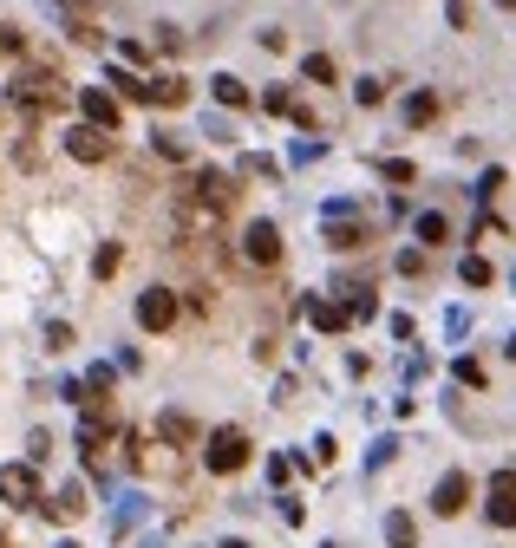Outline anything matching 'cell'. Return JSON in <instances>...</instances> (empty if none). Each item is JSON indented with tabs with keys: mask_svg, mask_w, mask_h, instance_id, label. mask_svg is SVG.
<instances>
[{
	"mask_svg": "<svg viewBox=\"0 0 516 548\" xmlns=\"http://www.w3.org/2000/svg\"><path fill=\"white\" fill-rule=\"evenodd\" d=\"M14 105H20V112L26 118H33V112H60V105H72V92H66V78L60 72H46V66H26V72H14Z\"/></svg>",
	"mask_w": 516,
	"mask_h": 548,
	"instance_id": "6da1fadb",
	"label": "cell"
},
{
	"mask_svg": "<svg viewBox=\"0 0 516 548\" xmlns=\"http://www.w3.org/2000/svg\"><path fill=\"white\" fill-rule=\"evenodd\" d=\"M0 503H7V509H40L46 503V483H40V470H33V463H0Z\"/></svg>",
	"mask_w": 516,
	"mask_h": 548,
	"instance_id": "7a4b0ae2",
	"label": "cell"
},
{
	"mask_svg": "<svg viewBox=\"0 0 516 548\" xmlns=\"http://www.w3.org/2000/svg\"><path fill=\"white\" fill-rule=\"evenodd\" d=\"M203 463H209L216 477H235L242 463H249V431H235V425L209 431V444H203Z\"/></svg>",
	"mask_w": 516,
	"mask_h": 548,
	"instance_id": "3957f363",
	"label": "cell"
},
{
	"mask_svg": "<svg viewBox=\"0 0 516 548\" xmlns=\"http://www.w3.org/2000/svg\"><path fill=\"white\" fill-rule=\"evenodd\" d=\"M177 314H183L177 288H144V294H138V326H144V333H170Z\"/></svg>",
	"mask_w": 516,
	"mask_h": 548,
	"instance_id": "277c9868",
	"label": "cell"
},
{
	"mask_svg": "<svg viewBox=\"0 0 516 548\" xmlns=\"http://www.w3.org/2000/svg\"><path fill=\"white\" fill-rule=\"evenodd\" d=\"M78 118L118 137V131H124V105H118L112 92H105V86H78Z\"/></svg>",
	"mask_w": 516,
	"mask_h": 548,
	"instance_id": "5b68a950",
	"label": "cell"
},
{
	"mask_svg": "<svg viewBox=\"0 0 516 548\" xmlns=\"http://www.w3.org/2000/svg\"><path fill=\"white\" fill-rule=\"evenodd\" d=\"M242 255H249V268H281V229L275 223H249Z\"/></svg>",
	"mask_w": 516,
	"mask_h": 548,
	"instance_id": "8992f818",
	"label": "cell"
},
{
	"mask_svg": "<svg viewBox=\"0 0 516 548\" xmlns=\"http://www.w3.org/2000/svg\"><path fill=\"white\" fill-rule=\"evenodd\" d=\"M66 157H78V163H105V157H112V131L72 124V131H66Z\"/></svg>",
	"mask_w": 516,
	"mask_h": 548,
	"instance_id": "52a82bcc",
	"label": "cell"
},
{
	"mask_svg": "<svg viewBox=\"0 0 516 548\" xmlns=\"http://www.w3.org/2000/svg\"><path fill=\"white\" fill-rule=\"evenodd\" d=\"M484 516H491L497 529H516V470L491 477V503H484Z\"/></svg>",
	"mask_w": 516,
	"mask_h": 548,
	"instance_id": "ba28073f",
	"label": "cell"
},
{
	"mask_svg": "<svg viewBox=\"0 0 516 548\" xmlns=\"http://www.w3.org/2000/svg\"><path fill=\"white\" fill-rule=\"evenodd\" d=\"M235 196H242V189H235V177H223V170H197V203H203L209 215H223Z\"/></svg>",
	"mask_w": 516,
	"mask_h": 548,
	"instance_id": "9c48e42d",
	"label": "cell"
},
{
	"mask_svg": "<svg viewBox=\"0 0 516 548\" xmlns=\"http://www.w3.org/2000/svg\"><path fill=\"white\" fill-rule=\"evenodd\" d=\"M86 509H92V489H86V483H66L52 503H40V516H52V523H78Z\"/></svg>",
	"mask_w": 516,
	"mask_h": 548,
	"instance_id": "30bf717a",
	"label": "cell"
},
{
	"mask_svg": "<svg viewBox=\"0 0 516 548\" xmlns=\"http://www.w3.org/2000/svg\"><path fill=\"white\" fill-rule=\"evenodd\" d=\"M465 503H471V477H465V470H445L438 489H431V509H438V516H457Z\"/></svg>",
	"mask_w": 516,
	"mask_h": 548,
	"instance_id": "8fae6325",
	"label": "cell"
},
{
	"mask_svg": "<svg viewBox=\"0 0 516 548\" xmlns=\"http://www.w3.org/2000/svg\"><path fill=\"white\" fill-rule=\"evenodd\" d=\"M157 437H164L170 451H183V444H197V418H189V411H164V418H157Z\"/></svg>",
	"mask_w": 516,
	"mask_h": 548,
	"instance_id": "7c38bea8",
	"label": "cell"
},
{
	"mask_svg": "<svg viewBox=\"0 0 516 548\" xmlns=\"http://www.w3.org/2000/svg\"><path fill=\"white\" fill-rule=\"evenodd\" d=\"M189 98V86L177 72H164V78H144V105H157V112H170V105H183Z\"/></svg>",
	"mask_w": 516,
	"mask_h": 548,
	"instance_id": "4fadbf2b",
	"label": "cell"
},
{
	"mask_svg": "<svg viewBox=\"0 0 516 548\" xmlns=\"http://www.w3.org/2000/svg\"><path fill=\"white\" fill-rule=\"evenodd\" d=\"M308 320L320 326V333H340V326H353V314L340 307V300H308Z\"/></svg>",
	"mask_w": 516,
	"mask_h": 548,
	"instance_id": "5bb4252c",
	"label": "cell"
},
{
	"mask_svg": "<svg viewBox=\"0 0 516 548\" xmlns=\"http://www.w3.org/2000/svg\"><path fill=\"white\" fill-rule=\"evenodd\" d=\"M209 92H216V105H229V112H242V105H249V86H242L235 72H216V78H209Z\"/></svg>",
	"mask_w": 516,
	"mask_h": 548,
	"instance_id": "9a60e30c",
	"label": "cell"
},
{
	"mask_svg": "<svg viewBox=\"0 0 516 548\" xmlns=\"http://www.w3.org/2000/svg\"><path fill=\"white\" fill-rule=\"evenodd\" d=\"M386 542H392V548H419V523H412L405 509H392V516H386Z\"/></svg>",
	"mask_w": 516,
	"mask_h": 548,
	"instance_id": "2e32d148",
	"label": "cell"
},
{
	"mask_svg": "<svg viewBox=\"0 0 516 548\" xmlns=\"http://www.w3.org/2000/svg\"><path fill=\"white\" fill-rule=\"evenodd\" d=\"M262 112H268V118H294V112H301V98H294L288 86H268V92H262Z\"/></svg>",
	"mask_w": 516,
	"mask_h": 548,
	"instance_id": "e0dca14e",
	"label": "cell"
},
{
	"mask_svg": "<svg viewBox=\"0 0 516 548\" xmlns=\"http://www.w3.org/2000/svg\"><path fill=\"white\" fill-rule=\"evenodd\" d=\"M438 118V92H412L405 98V124H431Z\"/></svg>",
	"mask_w": 516,
	"mask_h": 548,
	"instance_id": "ac0fdd59",
	"label": "cell"
},
{
	"mask_svg": "<svg viewBox=\"0 0 516 548\" xmlns=\"http://www.w3.org/2000/svg\"><path fill=\"white\" fill-rule=\"evenodd\" d=\"M412 229H419V242H425V249H438V242L451 235V223H445V215H438V209H425V215H419V223H412Z\"/></svg>",
	"mask_w": 516,
	"mask_h": 548,
	"instance_id": "d6986e66",
	"label": "cell"
},
{
	"mask_svg": "<svg viewBox=\"0 0 516 548\" xmlns=\"http://www.w3.org/2000/svg\"><path fill=\"white\" fill-rule=\"evenodd\" d=\"M457 281H465V288H491V281H497V268L484 261V255H465V268H457Z\"/></svg>",
	"mask_w": 516,
	"mask_h": 548,
	"instance_id": "ffe728a7",
	"label": "cell"
},
{
	"mask_svg": "<svg viewBox=\"0 0 516 548\" xmlns=\"http://www.w3.org/2000/svg\"><path fill=\"white\" fill-rule=\"evenodd\" d=\"M118 268H124V242H105V249H98V261H92V274H98V281H112Z\"/></svg>",
	"mask_w": 516,
	"mask_h": 548,
	"instance_id": "44dd1931",
	"label": "cell"
},
{
	"mask_svg": "<svg viewBox=\"0 0 516 548\" xmlns=\"http://www.w3.org/2000/svg\"><path fill=\"white\" fill-rule=\"evenodd\" d=\"M301 72L314 78V86H334V78H340V72H334V59H327V52H308V59H301Z\"/></svg>",
	"mask_w": 516,
	"mask_h": 548,
	"instance_id": "7402d4cb",
	"label": "cell"
},
{
	"mask_svg": "<svg viewBox=\"0 0 516 548\" xmlns=\"http://www.w3.org/2000/svg\"><path fill=\"white\" fill-rule=\"evenodd\" d=\"M20 52H26V33H20V26H7V20H0V59H20Z\"/></svg>",
	"mask_w": 516,
	"mask_h": 548,
	"instance_id": "603a6c76",
	"label": "cell"
},
{
	"mask_svg": "<svg viewBox=\"0 0 516 548\" xmlns=\"http://www.w3.org/2000/svg\"><path fill=\"white\" fill-rule=\"evenodd\" d=\"M379 177H386V183H412L419 170H412V163H405V157H386V163H379Z\"/></svg>",
	"mask_w": 516,
	"mask_h": 548,
	"instance_id": "cb8c5ba5",
	"label": "cell"
},
{
	"mask_svg": "<svg viewBox=\"0 0 516 548\" xmlns=\"http://www.w3.org/2000/svg\"><path fill=\"white\" fill-rule=\"evenodd\" d=\"M151 137H157V157H170V163L183 157V137L177 131H151Z\"/></svg>",
	"mask_w": 516,
	"mask_h": 548,
	"instance_id": "d4e9b609",
	"label": "cell"
},
{
	"mask_svg": "<svg viewBox=\"0 0 516 548\" xmlns=\"http://www.w3.org/2000/svg\"><path fill=\"white\" fill-rule=\"evenodd\" d=\"M353 98H360V105H386V86H379V78H360V86H353Z\"/></svg>",
	"mask_w": 516,
	"mask_h": 548,
	"instance_id": "484cf974",
	"label": "cell"
},
{
	"mask_svg": "<svg viewBox=\"0 0 516 548\" xmlns=\"http://www.w3.org/2000/svg\"><path fill=\"white\" fill-rule=\"evenodd\" d=\"M46 451H52V437H46V431H26V463H40Z\"/></svg>",
	"mask_w": 516,
	"mask_h": 548,
	"instance_id": "4316f807",
	"label": "cell"
},
{
	"mask_svg": "<svg viewBox=\"0 0 516 548\" xmlns=\"http://www.w3.org/2000/svg\"><path fill=\"white\" fill-rule=\"evenodd\" d=\"M457 379H465V386H477V392H484V379H491V372H484L477 360H457Z\"/></svg>",
	"mask_w": 516,
	"mask_h": 548,
	"instance_id": "83f0119b",
	"label": "cell"
},
{
	"mask_svg": "<svg viewBox=\"0 0 516 548\" xmlns=\"http://www.w3.org/2000/svg\"><path fill=\"white\" fill-rule=\"evenodd\" d=\"M451 26H471V0H451Z\"/></svg>",
	"mask_w": 516,
	"mask_h": 548,
	"instance_id": "f1b7e54d",
	"label": "cell"
},
{
	"mask_svg": "<svg viewBox=\"0 0 516 548\" xmlns=\"http://www.w3.org/2000/svg\"><path fill=\"white\" fill-rule=\"evenodd\" d=\"M497 7H503V14H516V0H497Z\"/></svg>",
	"mask_w": 516,
	"mask_h": 548,
	"instance_id": "f546056e",
	"label": "cell"
},
{
	"mask_svg": "<svg viewBox=\"0 0 516 548\" xmlns=\"http://www.w3.org/2000/svg\"><path fill=\"white\" fill-rule=\"evenodd\" d=\"M503 352H510V360H516V333H510V346H503Z\"/></svg>",
	"mask_w": 516,
	"mask_h": 548,
	"instance_id": "4dcf8cb0",
	"label": "cell"
},
{
	"mask_svg": "<svg viewBox=\"0 0 516 548\" xmlns=\"http://www.w3.org/2000/svg\"><path fill=\"white\" fill-rule=\"evenodd\" d=\"M223 548H249V542H223Z\"/></svg>",
	"mask_w": 516,
	"mask_h": 548,
	"instance_id": "1f68e13d",
	"label": "cell"
},
{
	"mask_svg": "<svg viewBox=\"0 0 516 548\" xmlns=\"http://www.w3.org/2000/svg\"><path fill=\"white\" fill-rule=\"evenodd\" d=\"M60 548H78V542H60Z\"/></svg>",
	"mask_w": 516,
	"mask_h": 548,
	"instance_id": "d6a6232c",
	"label": "cell"
},
{
	"mask_svg": "<svg viewBox=\"0 0 516 548\" xmlns=\"http://www.w3.org/2000/svg\"><path fill=\"white\" fill-rule=\"evenodd\" d=\"M0 548H7V535H0Z\"/></svg>",
	"mask_w": 516,
	"mask_h": 548,
	"instance_id": "836d02e7",
	"label": "cell"
}]
</instances>
